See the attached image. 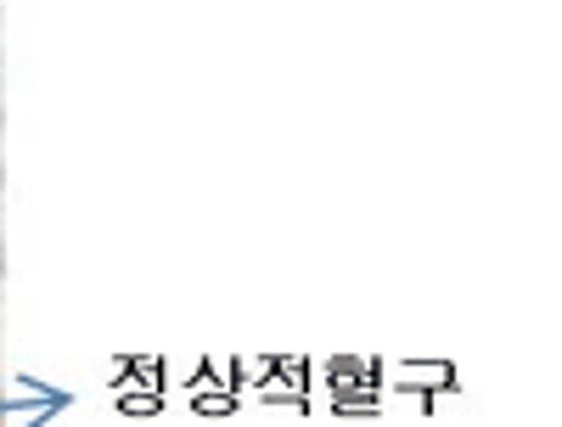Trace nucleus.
<instances>
[{
    "mask_svg": "<svg viewBox=\"0 0 562 427\" xmlns=\"http://www.w3.org/2000/svg\"><path fill=\"white\" fill-rule=\"evenodd\" d=\"M0 270H7V248H0Z\"/></svg>",
    "mask_w": 562,
    "mask_h": 427,
    "instance_id": "nucleus-1",
    "label": "nucleus"
},
{
    "mask_svg": "<svg viewBox=\"0 0 562 427\" xmlns=\"http://www.w3.org/2000/svg\"><path fill=\"white\" fill-rule=\"evenodd\" d=\"M0 180H7V175H0Z\"/></svg>",
    "mask_w": 562,
    "mask_h": 427,
    "instance_id": "nucleus-2",
    "label": "nucleus"
}]
</instances>
